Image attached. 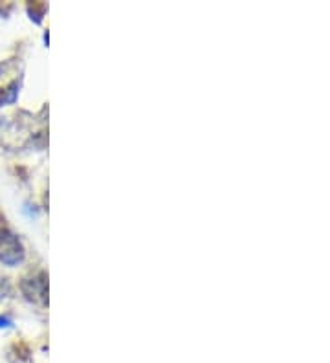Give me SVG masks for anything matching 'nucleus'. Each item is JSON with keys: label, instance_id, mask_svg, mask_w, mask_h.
Returning a JSON list of instances; mask_svg holds the SVG:
<instances>
[{"label": "nucleus", "instance_id": "1", "mask_svg": "<svg viewBox=\"0 0 330 363\" xmlns=\"http://www.w3.org/2000/svg\"><path fill=\"white\" fill-rule=\"evenodd\" d=\"M24 259V248L19 237L8 228H0V262L15 267Z\"/></svg>", "mask_w": 330, "mask_h": 363}, {"label": "nucleus", "instance_id": "2", "mask_svg": "<svg viewBox=\"0 0 330 363\" xmlns=\"http://www.w3.org/2000/svg\"><path fill=\"white\" fill-rule=\"evenodd\" d=\"M22 294L26 296L28 301L31 303H41L46 305L48 301V279L46 273H37V276L24 277L21 282Z\"/></svg>", "mask_w": 330, "mask_h": 363}, {"label": "nucleus", "instance_id": "3", "mask_svg": "<svg viewBox=\"0 0 330 363\" xmlns=\"http://www.w3.org/2000/svg\"><path fill=\"white\" fill-rule=\"evenodd\" d=\"M19 88H21V79H11L4 87H0V107L15 101L19 96Z\"/></svg>", "mask_w": 330, "mask_h": 363}, {"label": "nucleus", "instance_id": "4", "mask_svg": "<svg viewBox=\"0 0 330 363\" xmlns=\"http://www.w3.org/2000/svg\"><path fill=\"white\" fill-rule=\"evenodd\" d=\"M44 11H46V4H42V2H33V4H28V13H30L31 21H35L37 24L42 21V15H44Z\"/></svg>", "mask_w": 330, "mask_h": 363}, {"label": "nucleus", "instance_id": "5", "mask_svg": "<svg viewBox=\"0 0 330 363\" xmlns=\"http://www.w3.org/2000/svg\"><path fill=\"white\" fill-rule=\"evenodd\" d=\"M10 325H11V323L8 321V319H4V317H0V328H2V327H10Z\"/></svg>", "mask_w": 330, "mask_h": 363}]
</instances>
